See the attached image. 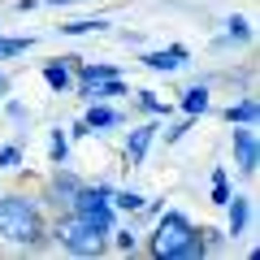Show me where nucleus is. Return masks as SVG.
<instances>
[{"label":"nucleus","instance_id":"obj_15","mask_svg":"<svg viewBox=\"0 0 260 260\" xmlns=\"http://www.w3.org/2000/svg\"><path fill=\"white\" fill-rule=\"evenodd\" d=\"M70 130H61V126H52L48 130V165H70Z\"/></svg>","mask_w":260,"mask_h":260},{"label":"nucleus","instance_id":"obj_6","mask_svg":"<svg viewBox=\"0 0 260 260\" xmlns=\"http://www.w3.org/2000/svg\"><path fill=\"white\" fill-rule=\"evenodd\" d=\"M156 135H160V117H148V121H139V126H130L126 143H121V160H126V169H139L143 160H148Z\"/></svg>","mask_w":260,"mask_h":260},{"label":"nucleus","instance_id":"obj_26","mask_svg":"<svg viewBox=\"0 0 260 260\" xmlns=\"http://www.w3.org/2000/svg\"><path fill=\"white\" fill-rule=\"evenodd\" d=\"M0 104H5V117H9V121H18V126H22V121H30V109H26V104L9 100V95H5V100H0Z\"/></svg>","mask_w":260,"mask_h":260},{"label":"nucleus","instance_id":"obj_9","mask_svg":"<svg viewBox=\"0 0 260 260\" xmlns=\"http://www.w3.org/2000/svg\"><path fill=\"white\" fill-rule=\"evenodd\" d=\"M143 65H148L152 74H178V70H186V65H191V52H186L182 44H165V48L143 52Z\"/></svg>","mask_w":260,"mask_h":260},{"label":"nucleus","instance_id":"obj_11","mask_svg":"<svg viewBox=\"0 0 260 260\" xmlns=\"http://www.w3.org/2000/svg\"><path fill=\"white\" fill-rule=\"evenodd\" d=\"M74 95L83 104H91V100H117V95H130V87H126V78H100V83H78L74 87Z\"/></svg>","mask_w":260,"mask_h":260},{"label":"nucleus","instance_id":"obj_17","mask_svg":"<svg viewBox=\"0 0 260 260\" xmlns=\"http://www.w3.org/2000/svg\"><path fill=\"white\" fill-rule=\"evenodd\" d=\"M143 204H148V195L130 191V186H113V208H117V217H121V213H126V217L143 213Z\"/></svg>","mask_w":260,"mask_h":260},{"label":"nucleus","instance_id":"obj_8","mask_svg":"<svg viewBox=\"0 0 260 260\" xmlns=\"http://www.w3.org/2000/svg\"><path fill=\"white\" fill-rule=\"evenodd\" d=\"M83 61V56H52V61H44V70H39V74H44V87L52 95H65V91H74V65Z\"/></svg>","mask_w":260,"mask_h":260},{"label":"nucleus","instance_id":"obj_10","mask_svg":"<svg viewBox=\"0 0 260 260\" xmlns=\"http://www.w3.org/2000/svg\"><path fill=\"white\" fill-rule=\"evenodd\" d=\"M83 121H87L91 135H104V130H117L126 117H121V109H113V100H91L87 113H83Z\"/></svg>","mask_w":260,"mask_h":260},{"label":"nucleus","instance_id":"obj_21","mask_svg":"<svg viewBox=\"0 0 260 260\" xmlns=\"http://www.w3.org/2000/svg\"><path fill=\"white\" fill-rule=\"evenodd\" d=\"M26 165V152L22 143H0V174H13V169Z\"/></svg>","mask_w":260,"mask_h":260},{"label":"nucleus","instance_id":"obj_25","mask_svg":"<svg viewBox=\"0 0 260 260\" xmlns=\"http://www.w3.org/2000/svg\"><path fill=\"white\" fill-rule=\"evenodd\" d=\"M30 48H35V35H13V39H5V44H0V61H13V56L30 52Z\"/></svg>","mask_w":260,"mask_h":260},{"label":"nucleus","instance_id":"obj_18","mask_svg":"<svg viewBox=\"0 0 260 260\" xmlns=\"http://www.w3.org/2000/svg\"><path fill=\"white\" fill-rule=\"evenodd\" d=\"M61 35L78 39V35H100V30H109V18H74V22H61Z\"/></svg>","mask_w":260,"mask_h":260},{"label":"nucleus","instance_id":"obj_4","mask_svg":"<svg viewBox=\"0 0 260 260\" xmlns=\"http://www.w3.org/2000/svg\"><path fill=\"white\" fill-rule=\"evenodd\" d=\"M70 213L83 217V221H95L100 230H113L117 225V208H113V182H83L74 195Z\"/></svg>","mask_w":260,"mask_h":260},{"label":"nucleus","instance_id":"obj_32","mask_svg":"<svg viewBox=\"0 0 260 260\" xmlns=\"http://www.w3.org/2000/svg\"><path fill=\"white\" fill-rule=\"evenodd\" d=\"M0 44H5V35H0Z\"/></svg>","mask_w":260,"mask_h":260},{"label":"nucleus","instance_id":"obj_27","mask_svg":"<svg viewBox=\"0 0 260 260\" xmlns=\"http://www.w3.org/2000/svg\"><path fill=\"white\" fill-rule=\"evenodd\" d=\"M191 121H195V117H186V113H182V121H174V126H165V143H178V139L186 135V130H191Z\"/></svg>","mask_w":260,"mask_h":260},{"label":"nucleus","instance_id":"obj_13","mask_svg":"<svg viewBox=\"0 0 260 260\" xmlns=\"http://www.w3.org/2000/svg\"><path fill=\"white\" fill-rule=\"evenodd\" d=\"M178 109H182L186 117H204V113L213 109V87L208 83H191L182 91V100H178Z\"/></svg>","mask_w":260,"mask_h":260},{"label":"nucleus","instance_id":"obj_16","mask_svg":"<svg viewBox=\"0 0 260 260\" xmlns=\"http://www.w3.org/2000/svg\"><path fill=\"white\" fill-rule=\"evenodd\" d=\"M109 247L121 251V256H135V251L143 247V243H139V230H135V225H113V230H109Z\"/></svg>","mask_w":260,"mask_h":260},{"label":"nucleus","instance_id":"obj_31","mask_svg":"<svg viewBox=\"0 0 260 260\" xmlns=\"http://www.w3.org/2000/svg\"><path fill=\"white\" fill-rule=\"evenodd\" d=\"M5 95H9V74L0 70V100H5Z\"/></svg>","mask_w":260,"mask_h":260},{"label":"nucleus","instance_id":"obj_28","mask_svg":"<svg viewBox=\"0 0 260 260\" xmlns=\"http://www.w3.org/2000/svg\"><path fill=\"white\" fill-rule=\"evenodd\" d=\"M87 135H91V130H87V121H83V117H78V121H74V126H70V139H87Z\"/></svg>","mask_w":260,"mask_h":260},{"label":"nucleus","instance_id":"obj_1","mask_svg":"<svg viewBox=\"0 0 260 260\" xmlns=\"http://www.w3.org/2000/svg\"><path fill=\"white\" fill-rule=\"evenodd\" d=\"M0 243L13 251H44L48 243V208L39 195L0 191Z\"/></svg>","mask_w":260,"mask_h":260},{"label":"nucleus","instance_id":"obj_24","mask_svg":"<svg viewBox=\"0 0 260 260\" xmlns=\"http://www.w3.org/2000/svg\"><path fill=\"white\" fill-rule=\"evenodd\" d=\"M204 256H208V247H204V234H200V225H195L191 239L178 247V256H174V260H204Z\"/></svg>","mask_w":260,"mask_h":260},{"label":"nucleus","instance_id":"obj_7","mask_svg":"<svg viewBox=\"0 0 260 260\" xmlns=\"http://www.w3.org/2000/svg\"><path fill=\"white\" fill-rule=\"evenodd\" d=\"M230 148H234V165H239V174H243V178H256V169H260L256 126H234V130H230Z\"/></svg>","mask_w":260,"mask_h":260},{"label":"nucleus","instance_id":"obj_5","mask_svg":"<svg viewBox=\"0 0 260 260\" xmlns=\"http://www.w3.org/2000/svg\"><path fill=\"white\" fill-rule=\"evenodd\" d=\"M87 178H78L70 165H52V178H48V186H44V208H52V213H70V204H74V195H78V186H83Z\"/></svg>","mask_w":260,"mask_h":260},{"label":"nucleus","instance_id":"obj_29","mask_svg":"<svg viewBox=\"0 0 260 260\" xmlns=\"http://www.w3.org/2000/svg\"><path fill=\"white\" fill-rule=\"evenodd\" d=\"M39 5H48V9H70V5H83V0H39Z\"/></svg>","mask_w":260,"mask_h":260},{"label":"nucleus","instance_id":"obj_2","mask_svg":"<svg viewBox=\"0 0 260 260\" xmlns=\"http://www.w3.org/2000/svg\"><path fill=\"white\" fill-rule=\"evenodd\" d=\"M48 239L70 256H104L109 251V230H100L95 221H83L74 213H56V221H48Z\"/></svg>","mask_w":260,"mask_h":260},{"label":"nucleus","instance_id":"obj_22","mask_svg":"<svg viewBox=\"0 0 260 260\" xmlns=\"http://www.w3.org/2000/svg\"><path fill=\"white\" fill-rule=\"evenodd\" d=\"M200 234H204V247H208V256H221V251L230 247V234H225L221 225H200Z\"/></svg>","mask_w":260,"mask_h":260},{"label":"nucleus","instance_id":"obj_3","mask_svg":"<svg viewBox=\"0 0 260 260\" xmlns=\"http://www.w3.org/2000/svg\"><path fill=\"white\" fill-rule=\"evenodd\" d=\"M191 230H195V221H191L186 213L165 208V213H156V225H152V234H148V243H143V247H148L152 260H174L178 247L191 239Z\"/></svg>","mask_w":260,"mask_h":260},{"label":"nucleus","instance_id":"obj_20","mask_svg":"<svg viewBox=\"0 0 260 260\" xmlns=\"http://www.w3.org/2000/svg\"><path fill=\"white\" fill-rule=\"evenodd\" d=\"M130 95H135V104H139V113H148V117H169V104L160 100L156 91L143 87V91H130Z\"/></svg>","mask_w":260,"mask_h":260},{"label":"nucleus","instance_id":"obj_14","mask_svg":"<svg viewBox=\"0 0 260 260\" xmlns=\"http://www.w3.org/2000/svg\"><path fill=\"white\" fill-rule=\"evenodd\" d=\"M221 117L230 121V126H256V121H260V104H256V95H243V100L225 104Z\"/></svg>","mask_w":260,"mask_h":260},{"label":"nucleus","instance_id":"obj_12","mask_svg":"<svg viewBox=\"0 0 260 260\" xmlns=\"http://www.w3.org/2000/svg\"><path fill=\"white\" fill-rule=\"evenodd\" d=\"M247 221H251V195L230 191V200H225V234H230V243L247 230Z\"/></svg>","mask_w":260,"mask_h":260},{"label":"nucleus","instance_id":"obj_19","mask_svg":"<svg viewBox=\"0 0 260 260\" xmlns=\"http://www.w3.org/2000/svg\"><path fill=\"white\" fill-rule=\"evenodd\" d=\"M208 200H213L217 208H225V200H230V174H225V165H213V178H208Z\"/></svg>","mask_w":260,"mask_h":260},{"label":"nucleus","instance_id":"obj_23","mask_svg":"<svg viewBox=\"0 0 260 260\" xmlns=\"http://www.w3.org/2000/svg\"><path fill=\"white\" fill-rule=\"evenodd\" d=\"M251 39V22L239 18V13H230L225 18V44H247Z\"/></svg>","mask_w":260,"mask_h":260},{"label":"nucleus","instance_id":"obj_30","mask_svg":"<svg viewBox=\"0 0 260 260\" xmlns=\"http://www.w3.org/2000/svg\"><path fill=\"white\" fill-rule=\"evenodd\" d=\"M13 9H18V13H35V9H39V0H18Z\"/></svg>","mask_w":260,"mask_h":260}]
</instances>
